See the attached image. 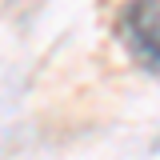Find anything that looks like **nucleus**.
Listing matches in <instances>:
<instances>
[{
    "label": "nucleus",
    "mask_w": 160,
    "mask_h": 160,
    "mask_svg": "<svg viewBox=\"0 0 160 160\" xmlns=\"http://www.w3.org/2000/svg\"><path fill=\"white\" fill-rule=\"evenodd\" d=\"M120 32L136 60L148 64V72H156V0H132L120 16Z\"/></svg>",
    "instance_id": "obj_1"
}]
</instances>
